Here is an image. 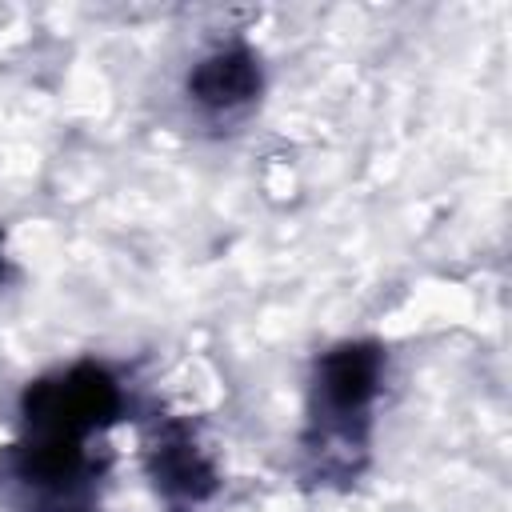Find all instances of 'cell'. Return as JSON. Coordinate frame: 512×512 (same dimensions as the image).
<instances>
[{"label": "cell", "mask_w": 512, "mask_h": 512, "mask_svg": "<svg viewBox=\"0 0 512 512\" xmlns=\"http://www.w3.org/2000/svg\"><path fill=\"white\" fill-rule=\"evenodd\" d=\"M260 88V68L256 56L244 48H220L212 56H204L196 64V72L188 76V92L196 104L212 108V112H232L240 104H248Z\"/></svg>", "instance_id": "3"}, {"label": "cell", "mask_w": 512, "mask_h": 512, "mask_svg": "<svg viewBox=\"0 0 512 512\" xmlns=\"http://www.w3.org/2000/svg\"><path fill=\"white\" fill-rule=\"evenodd\" d=\"M116 408H120L116 380L92 364L72 368V372L52 376V380H40L24 396V420H28L32 436L84 440L92 428L112 420Z\"/></svg>", "instance_id": "1"}, {"label": "cell", "mask_w": 512, "mask_h": 512, "mask_svg": "<svg viewBox=\"0 0 512 512\" xmlns=\"http://www.w3.org/2000/svg\"><path fill=\"white\" fill-rule=\"evenodd\" d=\"M384 360L372 344H340L316 368V396L332 420L360 416L380 388Z\"/></svg>", "instance_id": "2"}, {"label": "cell", "mask_w": 512, "mask_h": 512, "mask_svg": "<svg viewBox=\"0 0 512 512\" xmlns=\"http://www.w3.org/2000/svg\"><path fill=\"white\" fill-rule=\"evenodd\" d=\"M156 476L172 496H184V500H200L216 488L212 464L200 456V448L184 432H168L156 444Z\"/></svg>", "instance_id": "4"}]
</instances>
